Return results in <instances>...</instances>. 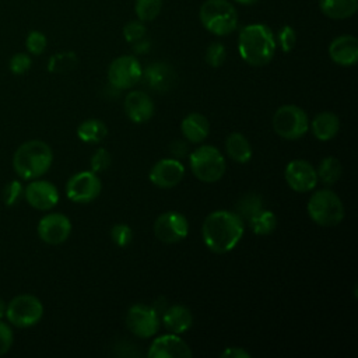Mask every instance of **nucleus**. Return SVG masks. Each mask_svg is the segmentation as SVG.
Returning <instances> with one entry per match:
<instances>
[{
    "instance_id": "obj_13",
    "label": "nucleus",
    "mask_w": 358,
    "mask_h": 358,
    "mask_svg": "<svg viewBox=\"0 0 358 358\" xmlns=\"http://www.w3.org/2000/svg\"><path fill=\"white\" fill-rule=\"evenodd\" d=\"M284 178L291 190L296 193H308L317 185L316 168L305 159H294L287 164Z\"/></svg>"
},
{
    "instance_id": "obj_15",
    "label": "nucleus",
    "mask_w": 358,
    "mask_h": 358,
    "mask_svg": "<svg viewBox=\"0 0 358 358\" xmlns=\"http://www.w3.org/2000/svg\"><path fill=\"white\" fill-rule=\"evenodd\" d=\"M185 176V166L176 158H164L152 165L150 169V180L154 186L161 189L175 187Z\"/></svg>"
},
{
    "instance_id": "obj_18",
    "label": "nucleus",
    "mask_w": 358,
    "mask_h": 358,
    "mask_svg": "<svg viewBox=\"0 0 358 358\" xmlns=\"http://www.w3.org/2000/svg\"><path fill=\"white\" fill-rule=\"evenodd\" d=\"M155 106L148 94L143 91H130L124 98V112L134 123H144L154 115Z\"/></svg>"
},
{
    "instance_id": "obj_17",
    "label": "nucleus",
    "mask_w": 358,
    "mask_h": 358,
    "mask_svg": "<svg viewBox=\"0 0 358 358\" xmlns=\"http://www.w3.org/2000/svg\"><path fill=\"white\" fill-rule=\"evenodd\" d=\"M148 358H189L192 350L179 334L169 333L157 337L147 352Z\"/></svg>"
},
{
    "instance_id": "obj_25",
    "label": "nucleus",
    "mask_w": 358,
    "mask_h": 358,
    "mask_svg": "<svg viewBox=\"0 0 358 358\" xmlns=\"http://www.w3.org/2000/svg\"><path fill=\"white\" fill-rule=\"evenodd\" d=\"M322 13L333 20H345L355 14L358 0H319Z\"/></svg>"
},
{
    "instance_id": "obj_45",
    "label": "nucleus",
    "mask_w": 358,
    "mask_h": 358,
    "mask_svg": "<svg viewBox=\"0 0 358 358\" xmlns=\"http://www.w3.org/2000/svg\"><path fill=\"white\" fill-rule=\"evenodd\" d=\"M235 1H238V3H241V4H255V3H257L259 0H235Z\"/></svg>"
},
{
    "instance_id": "obj_40",
    "label": "nucleus",
    "mask_w": 358,
    "mask_h": 358,
    "mask_svg": "<svg viewBox=\"0 0 358 358\" xmlns=\"http://www.w3.org/2000/svg\"><path fill=\"white\" fill-rule=\"evenodd\" d=\"M13 341H14L13 330H11L10 324L3 322V319H1L0 320V357L4 355L11 348Z\"/></svg>"
},
{
    "instance_id": "obj_35",
    "label": "nucleus",
    "mask_w": 358,
    "mask_h": 358,
    "mask_svg": "<svg viewBox=\"0 0 358 358\" xmlns=\"http://www.w3.org/2000/svg\"><path fill=\"white\" fill-rule=\"evenodd\" d=\"M112 164V155L108 150L105 148H98L94 155L91 157L90 165H91V171L98 173V172H103L106 171Z\"/></svg>"
},
{
    "instance_id": "obj_27",
    "label": "nucleus",
    "mask_w": 358,
    "mask_h": 358,
    "mask_svg": "<svg viewBox=\"0 0 358 358\" xmlns=\"http://www.w3.org/2000/svg\"><path fill=\"white\" fill-rule=\"evenodd\" d=\"M248 225L256 235H270L277 228V217L271 210L262 208L248 220Z\"/></svg>"
},
{
    "instance_id": "obj_39",
    "label": "nucleus",
    "mask_w": 358,
    "mask_h": 358,
    "mask_svg": "<svg viewBox=\"0 0 358 358\" xmlns=\"http://www.w3.org/2000/svg\"><path fill=\"white\" fill-rule=\"evenodd\" d=\"M31 57L27 53H15L11 59H10V70L13 74H24L31 69Z\"/></svg>"
},
{
    "instance_id": "obj_21",
    "label": "nucleus",
    "mask_w": 358,
    "mask_h": 358,
    "mask_svg": "<svg viewBox=\"0 0 358 358\" xmlns=\"http://www.w3.org/2000/svg\"><path fill=\"white\" fill-rule=\"evenodd\" d=\"M180 131L186 138V141L199 144L207 138L210 133V123L204 115L192 112L187 116H185V119L182 120Z\"/></svg>"
},
{
    "instance_id": "obj_43",
    "label": "nucleus",
    "mask_w": 358,
    "mask_h": 358,
    "mask_svg": "<svg viewBox=\"0 0 358 358\" xmlns=\"http://www.w3.org/2000/svg\"><path fill=\"white\" fill-rule=\"evenodd\" d=\"M133 49H134L137 53L148 52V49H150V42L143 38V39H140V41H137V42L133 43Z\"/></svg>"
},
{
    "instance_id": "obj_8",
    "label": "nucleus",
    "mask_w": 358,
    "mask_h": 358,
    "mask_svg": "<svg viewBox=\"0 0 358 358\" xmlns=\"http://www.w3.org/2000/svg\"><path fill=\"white\" fill-rule=\"evenodd\" d=\"M43 316V305L35 295L21 294L14 296L6 308L8 323L15 327L25 329L35 326Z\"/></svg>"
},
{
    "instance_id": "obj_37",
    "label": "nucleus",
    "mask_w": 358,
    "mask_h": 358,
    "mask_svg": "<svg viewBox=\"0 0 358 358\" xmlns=\"http://www.w3.org/2000/svg\"><path fill=\"white\" fill-rule=\"evenodd\" d=\"M147 34V29L143 24V21H130L123 28V36L129 43H134L140 39H143Z\"/></svg>"
},
{
    "instance_id": "obj_31",
    "label": "nucleus",
    "mask_w": 358,
    "mask_h": 358,
    "mask_svg": "<svg viewBox=\"0 0 358 358\" xmlns=\"http://www.w3.org/2000/svg\"><path fill=\"white\" fill-rule=\"evenodd\" d=\"M77 63V57L73 52H60L49 59L48 70L52 73H66L71 70Z\"/></svg>"
},
{
    "instance_id": "obj_41",
    "label": "nucleus",
    "mask_w": 358,
    "mask_h": 358,
    "mask_svg": "<svg viewBox=\"0 0 358 358\" xmlns=\"http://www.w3.org/2000/svg\"><path fill=\"white\" fill-rule=\"evenodd\" d=\"M169 151L173 157L176 158H182L187 154V143L182 141V140H175L171 143L169 145Z\"/></svg>"
},
{
    "instance_id": "obj_30",
    "label": "nucleus",
    "mask_w": 358,
    "mask_h": 358,
    "mask_svg": "<svg viewBox=\"0 0 358 358\" xmlns=\"http://www.w3.org/2000/svg\"><path fill=\"white\" fill-rule=\"evenodd\" d=\"M162 8V0H136L134 11L140 21L147 22L158 17Z\"/></svg>"
},
{
    "instance_id": "obj_14",
    "label": "nucleus",
    "mask_w": 358,
    "mask_h": 358,
    "mask_svg": "<svg viewBox=\"0 0 358 358\" xmlns=\"http://www.w3.org/2000/svg\"><path fill=\"white\" fill-rule=\"evenodd\" d=\"M71 222L62 213H49L38 222V235L48 245H60L70 236Z\"/></svg>"
},
{
    "instance_id": "obj_38",
    "label": "nucleus",
    "mask_w": 358,
    "mask_h": 358,
    "mask_svg": "<svg viewBox=\"0 0 358 358\" xmlns=\"http://www.w3.org/2000/svg\"><path fill=\"white\" fill-rule=\"evenodd\" d=\"M22 192L24 190H22V186H21L20 182H17V180L8 182L3 189V201H4V204L8 206V207L14 206L20 200Z\"/></svg>"
},
{
    "instance_id": "obj_23",
    "label": "nucleus",
    "mask_w": 358,
    "mask_h": 358,
    "mask_svg": "<svg viewBox=\"0 0 358 358\" xmlns=\"http://www.w3.org/2000/svg\"><path fill=\"white\" fill-rule=\"evenodd\" d=\"M310 130L313 136L320 141L331 140L337 136L340 129V120L338 117L329 110L317 113L312 122H309Z\"/></svg>"
},
{
    "instance_id": "obj_19",
    "label": "nucleus",
    "mask_w": 358,
    "mask_h": 358,
    "mask_svg": "<svg viewBox=\"0 0 358 358\" xmlns=\"http://www.w3.org/2000/svg\"><path fill=\"white\" fill-rule=\"evenodd\" d=\"M330 59L344 67L354 66L358 62V41L352 35H341L329 45Z\"/></svg>"
},
{
    "instance_id": "obj_1",
    "label": "nucleus",
    "mask_w": 358,
    "mask_h": 358,
    "mask_svg": "<svg viewBox=\"0 0 358 358\" xmlns=\"http://www.w3.org/2000/svg\"><path fill=\"white\" fill-rule=\"evenodd\" d=\"M245 221L229 210H215L210 213L201 225L203 242L214 253H227L232 250L242 239Z\"/></svg>"
},
{
    "instance_id": "obj_44",
    "label": "nucleus",
    "mask_w": 358,
    "mask_h": 358,
    "mask_svg": "<svg viewBox=\"0 0 358 358\" xmlns=\"http://www.w3.org/2000/svg\"><path fill=\"white\" fill-rule=\"evenodd\" d=\"M6 308H7V305H6V302L0 298V320L6 316Z\"/></svg>"
},
{
    "instance_id": "obj_12",
    "label": "nucleus",
    "mask_w": 358,
    "mask_h": 358,
    "mask_svg": "<svg viewBox=\"0 0 358 358\" xmlns=\"http://www.w3.org/2000/svg\"><path fill=\"white\" fill-rule=\"evenodd\" d=\"M189 234V221L179 211H165L154 222V235L164 243H178Z\"/></svg>"
},
{
    "instance_id": "obj_22",
    "label": "nucleus",
    "mask_w": 358,
    "mask_h": 358,
    "mask_svg": "<svg viewBox=\"0 0 358 358\" xmlns=\"http://www.w3.org/2000/svg\"><path fill=\"white\" fill-rule=\"evenodd\" d=\"M162 323L171 333L182 334L192 327L193 315L183 305H172L164 310Z\"/></svg>"
},
{
    "instance_id": "obj_3",
    "label": "nucleus",
    "mask_w": 358,
    "mask_h": 358,
    "mask_svg": "<svg viewBox=\"0 0 358 358\" xmlns=\"http://www.w3.org/2000/svg\"><path fill=\"white\" fill-rule=\"evenodd\" d=\"M53 161L50 147L41 140L22 143L13 157V168L22 179H38L45 175Z\"/></svg>"
},
{
    "instance_id": "obj_11",
    "label": "nucleus",
    "mask_w": 358,
    "mask_h": 358,
    "mask_svg": "<svg viewBox=\"0 0 358 358\" xmlns=\"http://www.w3.org/2000/svg\"><path fill=\"white\" fill-rule=\"evenodd\" d=\"M126 326L131 334L140 338H150L159 329L158 310L154 306L136 303L126 313Z\"/></svg>"
},
{
    "instance_id": "obj_34",
    "label": "nucleus",
    "mask_w": 358,
    "mask_h": 358,
    "mask_svg": "<svg viewBox=\"0 0 358 358\" xmlns=\"http://www.w3.org/2000/svg\"><path fill=\"white\" fill-rule=\"evenodd\" d=\"M46 45H48V39L45 34H42L41 31H31L25 41V46L28 52L35 56L43 53V50L46 49Z\"/></svg>"
},
{
    "instance_id": "obj_42",
    "label": "nucleus",
    "mask_w": 358,
    "mask_h": 358,
    "mask_svg": "<svg viewBox=\"0 0 358 358\" xmlns=\"http://www.w3.org/2000/svg\"><path fill=\"white\" fill-rule=\"evenodd\" d=\"M222 358H250V354L242 347H228L221 352Z\"/></svg>"
},
{
    "instance_id": "obj_28",
    "label": "nucleus",
    "mask_w": 358,
    "mask_h": 358,
    "mask_svg": "<svg viewBox=\"0 0 358 358\" xmlns=\"http://www.w3.org/2000/svg\"><path fill=\"white\" fill-rule=\"evenodd\" d=\"M341 164L336 157H326L320 161L319 166L316 168L317 180H320L323 185H334L340 176H341Z\"/></svg>"
},
{
    "instance_id": "obj_2",
    "label": "nucleus",
    "mask_w": 358,
    "mask_h": 358,
    "mask_svg": "<svg viewBox=\"0 0 358 358\" xmlns=\"http://www.w3.org/2000/svg\"><path fill=\"white\" fill-rule=\"evenodd\" d=\"M277 42L273 31L264 24H249L238 36V50L243 62L250 66H264L274 57Z\"/></svg>"
},
{
    "instance_id": "obj_26",
    "label": "nucleus",
    "mask_w": 358,
    "mask_h": 358,
    "mask_svg": "<svg viewBox=\"0 0 358 358\" xmlns=\"http://www.w3.org/2000/svg\"><path fill=\"white\" fill-rule=\"evenodd\" d=\"M106 134L108 127L99 119H87L77 127V136L84 143H101Z\"/></svg>"
},
{
    "instance_id": "obj_7",
    "label": "nucleus",
    "mask_w": 358,
    "mask_h": 358,
    "mask_svg": "<svg viewBox=\"0 0 358 358\" xmlns=\"http://www.w3.org/2000/svg\"><path fill=\"white\" fill-rule=\"evenodd\" d=\"M274 131L285 140H298L309 130L306 112L296 105H282L273 116Z\"/></svg>"
},
{
    "instance_id": "obj_24",
    "label": "nucleus",
    "mask_w": 358,
    "mask_h": 358,
    "mask_svg": "<svg viewBox=\"0 0 358 358\" xmlns=\"http://www.w3.org/2000/svg\"><path fill=\"white\" fill-rule=\"evenodd\" d=\"M225 151L228 157L238 162V164H246L252 158V147L249 140L239 131L231 133L225 140Z\"/></svg>"
},
{
    "instance_id": "obj_33",
    "label": "nucleus",
    "mask_w": 358,
    "mask_h": 358,
    "mask_svg": "<svg viewBox=\"0 0 358 358\" xmlns=\"http://www.w3.org/2000/svg\"><path fill=\"white\" fill-rule=\"evenodd\" d=\"M227 57L225 46L221 42H213L206 50V62L211 67H220Z\"/></svg>"
},
{
    "instance_id": "obj_5",
    "label": "nucleus",
    "mask_w": 358,
    "mask_h": 358,
    "mask_svg": "<svg viewBox=\"0 0 358 358\" xmlns=\"http://www.w3.org/2000/svg\"><path fill=\"white\" fill-rule=\"evenodd\" d=\"M199 17L203 27L217 36L229 35L238 25L236 10L227 0H206L200 7Z\"/></svg>"
},
{
    "instance_id": "obj_10",
    "label": "nucleus",
    "mask_w": 358,
    "mask_h": 358,
    "mask_svg": "<svg viewBox=\"0 0 358 358\" xmlns=\"http://www.w3.org/2000/svg\"><path fill=\"white\" fill-rule=\"evenodd\" d=\"M102 190V183L98 175L92 171H83L74 173L66 183L67 197L80 204L94 201Z\"/></svg>"
},
{
    "instance_id": "obj_16",
    "label": "nucleus",
    "mask_w": 358,
    "mask_h": 358,
    "mask_svg": "<svg viewBox=\"0 0 358 358\" xmlns=\"http://www.w3.org/2000/svg\"><path fill=\"white\" fill-rule=\"evenodd\" d=\"M24 196L31 207L41 211L52 210L59 203L57 187L42 179H32V182L25 187Z\"/></svg>"
},
{
    "instance_id": "obj_6",
    "label": "nucleus",
    "mask_w": 358,
    "mask_h": 358,
    "mask_svg": "<svg viewBox=\"0 0 358 358\" xmlns=\"http://www.w3.org/2000/svg\"><path fill=\"white\" fill-rule=\"evenodd\" d=\"M193 175L206 183L218 182L225 173V159L214 145H200L189 155Z\"/></svg>"
},
{
    "instance_id": "obj_36",
    "label": "nucleus",
    "mask_w": 358,
    "mask_h": 358,
    "mask_svg": "<svg viewBox=\"0 0 358 358\" xmlns=\"http://www.w3.org/2000/svg\"><path fill=\"white\" fill-rule=\"evenodd\" d=\"M277 41H278V45L282 52H285V53L291 52L296 43L295 29L289 25H284L282 28H280V31L277 34Z\"/></svg>"
},
{
    "instance_id": "obj_4",
    "label": "nucleus",
    "mask_w": 358,
    "mask_h": 358,
    "mask_svg": "<svg viewBox=\"0 0 358 358\" xmlns=\"http://www.w3.org/2000/svg\"><path fill=\"white\" fill-rule=\"evenodd\" d=\"M310 220L320 227H336L344 218V204L341 199L330 189L313 192L306 206Z\"/></svg>"
},
{
    "instance_id": "obj_32",
    "label": "nucleus",
    "mask_w": 358,
    "mask_h": 358,
    "mask_svg": "<svg viewBox=\"0 0 358 358\" xmlns=\"http://www.w3.org/2000/svg\"><path fill=\"white\" fill-rule=\"evenodd\" d=\"M110 238L119 248H126L133 239V231L127 224H115L110 229Z\"/></svg>"
},
{
    "instance_id": "obj_29",
    "label": "nucleus",
    "mask_w": 358,
    "mask_h": 358,
    "mask_svg": "<svg viewBox=\"0 0 358 358\" xmlns=\"http://www.w3.org/2000/svg\"><path fill=\"white\" fill-rule=\"evenodd\" d=\"M262 208H263L262 196L257 193H248L238 200V203L235 206V213L243 221H248L252 215H255Z\"/></svg>"
},
{
    "instance_id": "obj_9",
    "label": "nucleus",
    "mask_w": 358,
    "mask_h": 358,
    "mask_svg": "<svg viewBox=\"0 0 358 358\" xmlns=\"http://www.w3.org/2000/svg\"><path fill=\"white\" fill-rule=\"evenodd\" d=\"M143 77L140 62L130 55L116 57L108 69V81L116 90H126L137 84Z\"/></svg>"
},
{
    "instance_id": "obj_20",
    "label": "nucleus",
    "mask_w": 358,
    "mask_h": 358,
    "mask_svg": "<svg viewBox=\"0 0 358 358\" xmlns=\"http://www.w3.org/2000/svg\"><path fill=\"white\" fill-rule=\"evenodd\" d=\"M145 83L155 91L164 92L169 91L175 83V71L173 69L162 62H155L147 66L145 71H143Z\"/></svg>"
}]
</instances>
